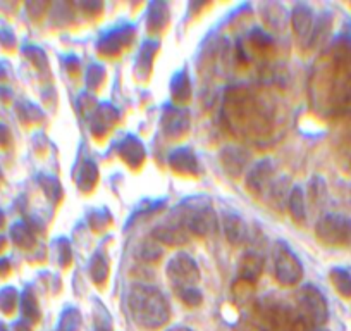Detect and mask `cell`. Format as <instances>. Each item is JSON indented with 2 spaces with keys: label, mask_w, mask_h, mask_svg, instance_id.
Listing matches in <instances>:
<instances>
[{
  "label": "cell",
  "mask_w": 351,
  "mask_h": 331,
  "mask_svg": "<svg viewBox=\"0 0 351 331\" xmlns=\"http://www.w3.org/2000/svg\"><path fill=\"white\" fill-rule=\"evenodd\" d=\"M224 116L232 133L246 138L267 137L272 126L271 113L255 93L246 89H232L226 99Z\"/></svg>",
  "instance_id": "cell-1"
},
{
  "label": "cell",
  "mask_w": 351,
  "mask_h": 331,
  "mask_svg": "<svg viewBox=\"0 0 351 331\" xmlns=\"http://www.w3.org/2000/svg\"><path fill=\"white\" fill-rule=\"evenodd\" d=\"M128 307L134 323L145 330H158L171 317L167 299L154 286H134L128 295Z\"/></svg>",
  "instance_id": "cell-2"
},
{
  "label": "cell",
  "mask_w": 351,
  "mask_h": 331,
  "mask_svg": "<svg viewBox=\"0 0 351 331\" xmlns=\"http://www.w3.org/2000/svg\"><path fill=\"white\" fill-rule=\"evenodd\" d=\"M256 323L260 331H295L302 316L285 302L263 299L256 304Z\"/></svg>",
  "instance_id": "cell-3"
},
{
  "label": "cell",
  "mask_w": 351,
  "mask_h": 331,
  "mask_svg": "<svg viewBox=\"0 0 351 331\" xmlns=\"http://www.w3.org/2000/svg\"><path fill=\"white\" fill-rule=\"evenodd\" d=\"M180 225L188 233L197 236H208L217 231V214L210 204H204V198H191L181 205Z\"/></svg>",
  "instance_id": "cell-4"
},
{
  "label": "cell",
  "mask_w": 351,
  "mask_h": 331,
  "mask_svg": "<svg viewBox=\"0 0 351 331\" xmlns=\"http://www.w3.org/2000/svg\"><path fill=\"white\" fill-rule=\"evenodd\" d=\"M274 275L281 285L293 286L302 279L303 268L300 259L286 243L279 242L274 249Z\"/></svg>",
  "instance_id": "cell-5"
},
{
  "label": "cell",
  "mask_w": 351,
  "mask_h": 331,
  "mask_svg": "<svg viewBox=\"0 0 351 331\" xmlns=\"http://www.w3.org/2000/svg\"><path fill=\"white\" fill-rule=\"evenodd\" d=\"M296 302H298V314L302 319L312 326H320L327 319V306L324 300L322 293L315 286H303L296 293Z\"/></svg>",
  "instance_id": "cell-6"
},
{
  "label": "cell",
  "mask_w": 351,
  "mask_h": 331,
  "mask_svg": "<svg viewBox=\"0 0 351 331\" xmlns=\"http://www.w3.org/2000/svg\"><path fill=\"white\" fill-rule=\"evenodd\" d=\"M167 276L178 292L186 288H195V283L200 279V271L193 259L188 254H178L171 259L167 266Z\"/></svg>",
  "instance_id": "cell-7"
},
{
  "label": "cell",
  "mask_w": 351,
  "mask_h": 331,
  "mask_svg": "<svg viewBox=\"0 0 351 331\" xmlns=\"http://www.w3.org/2000/svg\"><path fill=\"white\" fill-rule=\"evenodd\" d=\"M317 236L326 243H346L351 238V225L337 216H327L317 225Z\"/></svg>",
  "instance_id": "cell-8"
},
{
  "label": "cell",
  "mask_w": 351,
  "mask_h": 331,
  "mask_svg": "<svg viewBox=\"0 0 351 331\" xmlns=\"http://www.w3.org/2000/svg\"><path fill=\"white\" fill-rule=\"evenodd\" d=\"M162 130L169 138H181L190 131V113L174 106L165 107L162 114Z\"/></svg>",
  "instance_id": "cell-9"
},
{
  "label": "cell",
  "mask_w": 351,
  "mask_h": 331,
  "mask_svg": "<svg viewBox=\"0 0 351 331\" xmlns=\"http://www.w3.org/2000/svg\"><path fill=\"white\" fill-rule=\"evenodd\" d=\"M272 187V164L269 161H262L256 164L246 176V188L253 195H263Z\"/></svg>",
  "instance_id": "cell-10"
},
{
  "label": "cell",
  "mask_w": 351,
  "mask_h": 331,
  "mask_svg": "<svg viewBox=\"0 0 351 331\" xmlns=\"http://www.w3.org/2000/svg\"><path fill=\"white\" fill-rule=\"evenodd\" d=\"M133 28L131 26H123V28H117L114 32H109L102 40L99 42V50L106 56H116L126 45H130L131 40H133Z\"/></svg>",
  "instance_id": "cell-11"
},
{
  "label": "cell",
  "mask_w": 351,
  "mask_h": 331,
  "mask_svg": "<svg viewBox=\"0 0 351 331\" xmlns=\"http://www.w3.org/2000/svg\"><path fill=\"white\" fill-rule=\"evenodd\" d=\"M188 235H190V233H188L180 222H178V225H176V222L174 225H172V222H169V225H160L152 231V236H154L155 242L160 243V245L169 247L184 245V243L188 242V238H190Z\"/></svg>",
  "instance_id": "cell-12"
},
{
  "label": "cell",
  "mask_w": 351,
  "mask_h": 331,
  "mask_svg": "<svg viewBox=\"0 0 351 331\" xmlns=\"http://www.w3.org/2000/svg\"><path fill=\"white\" fill-rule=\"evenodd\" d=\"M169 166H171L176 173L190 174V176H195L200 171L197 157H195V154L190 148H178V150L172 152L169 155Z\"/></svg>",
  "instance_id": "cell-13"
},
{
  "label": "cell",
  "mask_w": 351,
  "mask_h": 331,
  "mask_svg": "<svg viewBox=\"0 0 351 331\" xmlns=\"http://www.w3.org/2000/svg\"><path fill=\"white\" fill-rule=\"evenodd\" d=\"M117 119H119V113H117L116 107H112L110 104H100L99 109L93 114L92 131L97 137H102L114 126Z\"/></svg>",
  "instance_id": "cell-14"
},
{
  "label": "cell",
  "mask_w": 351,
  "mask_h": 331,
  "mask_svg": "<svg viewBox=\"0 0 351 331\" xmlns=\"http://www.w3.org/2000/svg\"><path fill=\"white\" fill-rule=\"evenodd\" d=\"M221 161L222 166H224V170L228 171L231 176H241L246 164H248L250 157L245 150H241V148L229 147L222 150Z\"/></svg>",
  "instance_id": "cell-15"
},
{
  "label": "cell",
  "mask_w": 351,
  "mask_h": 331,
  "mask_svg": "<svg viewBox=\"0 0 351 331\" xmlns=\"http://www.w3.org/2000/svg\"><path fill=\"white\" fill-rule=\"evenodd\" d=\"M119 155L128 166L138 168L145 161V147L136 137H126L119 144Z\"/></svg>",
  "instance_id": "cell-16"
},
{
  "label": "cell",
  "mask_w": 351,
  "mask_h": 331,
  "mask_svg": "<svg viewBox=\"0 0 351 331\" xmlns=\"http://www.w3.org/2000/svg\"><path fill=\"white\" fill-rule=\"evenodd\" d=\"M263 269V261L258 254H253V252H248L245 254V258L239 262V279L243 282H248L255 285L258 282L260 275H262Z\"/></svg>",
  "instance_id": "cell-17"
},
{
  "label": "cell",
  "mask_w": 351,
  "mask_h": 331,
  "mask_svg": "<svg viewBox=\"0 0 351 331\" xmlns=\"http://www.w3.org/2000/svg\"><path fill=\"white\" fill-rule=\"evenodd\" d=\"M222 221H224L226 238H228L232 245H239V243L245 242L246 226H245V221H243L238 214H234V212H228V214H224Z\"/></svg>",
  "instance_id": "cell-18"
},
{
  "label": "cell",
  "mask_w": 351,
  "mask_h": 331,
  "mask_svg": "<svg viewBox=\"0 0 351 331\" xmlns=\"http://www.w3.org/2000/svg\"><path fill=\"white\" fill-rule=\"evenodd\" d=\"M291 23H293V30H295L296 36L302 40L308 38L310 33H312V11H310L308 5H298V8L293 11L291 16Z\"/></svg>",
  "instance_id": "cell-19"
},
{
  "label": "cell",
  "mask_w": 351,
  "mask_h": 331,
  "mask_svg": "<svg viewBox=\"0 0 351 331\" xmlns=\"http://www.w3.org/2000/svg\"><path fill=\"white\" fill-rule=\"evenodd\" d=\"M169 21V11L167 5L164 2H154L150 4V9H148L147 16V26L150 32H160L164 30V26L167 25Z\"/></svg>",
  "instance_id": "cell-20"
},
{
  "label": "cell",
  "mask_w": 351,
  "mask_h": 331,
  "mask_svg": "<svg viewBox=\"0 0 351 331\" xmlns=\"http://www.w3.org/2000/svg\"><path fill=\"white\" fill-rule=\"evenodd\" d=\"M99 180V170L93 161H84L77 173V187L83 192H90L97 185Z\"/></svg>",
  "instance_id": "cell-21"
},
{
  "label": "cell",
  "mask_w": 351,
  "mask_h": 331,
  "mask_svg": "<svg viewBox=\"0 0 351 331\" xmlns=\"http://www.w3.org/2000/svg\"><path fill=\"white\" fill-rule=\"evenodd\" d=\"M171 93H172V99H174L176 102H186V100L191 97L190 78L186 76L184 71H180V73L172 78Z\"/></svg>",
  "instance_id": "cell-22"
},
{
  "label": "cell",
  "mask_w": 351,
  "mask_h": 331,
  "mask_svg": "<svg viewBox=\"0 0 351 331\" xmlns=\"http://www.w3.org/2000/svg\"><path fill=\"white\" fill-rule=\"evenodd\" d=\"M11 238L16 245L23 249H32L35 245V233L29 228L28 222H16L11 228Z\"/></svg>",
  "instance_id": "cell-23"
},
{
  "label": "cell",
  "mask_w": 351,
  "mask_h": 331,
  "mask_svg": "<svg viewBox=\"0 0 351 331\" xmlns=\"http://www.w3.org/2000/svg\"><path fill=\"white\" fill-rule=\"evenodd\" d=\"M21 312L25 317V323H36L40 319L38 302L32 290H25L21 295Z\"/></svg>",
  "instance_id": "cell-24"
},
{
  "label": "cell",
  "mask_w": 351,
  "mask_h": 331,
  "mask_svg": "<svg viewBox=\"0 0 351 331\" xmlns=\"http://www.w3.org/2000/svg\"><path fill=\"white\" fill-rule=\"evenodd\" d=\"M90 275H92V279L97 285H104L107 282V276H109V262H107V259L102 254L93 255L92 264H90Z\"/></svg>",
  "instance_id": "cell-25"
},
{
  "label": "cell",
  "mask_w": 351,
  "mask_h": 331,
  "mask_svg": "<svg viewBox=\"0 0 351 331\" xmlns=\"http://www.w3.org/2000/svg\"><path fill=\"white\" fill-rule=\"evenodd\" d=\"M288 209L289 212H291L293 218H295L298 222L305 219V201H303L302 188L298 187L293 188L288 198Z\"/></svg>",
  "instance_id": "cell-26"
},
{
  "label": "cell",
  "mask_w": 351,
  "mask_h": 331,
  "mask_svg": "<svg viewBox=\"0 0 351 331\" xmlns=\"http://www.w3.org/2000/svg\"><path fill=\"white\" fill-rule=\"evenodd\" d=\"M158 50V43L155 42H147L140 50V56H138V71H145V73H150L152 60H154L155 52Z\"/></svg>",
  "instance_id": "cell-27"
},
{
  "label": "cell",
  "mask_w": 351,
  "mask_h": 331,
  "mask_svg": "<svg viewBox=\"0 0 351 331\" xmlns=\"http://www.w3.org/2000/svg\"><path fill=\"white\" fill-rule=\"evenodd\" d=\"M81 326V314L74 307L64 310L59 323V331H80Z\"/></svg>",
  "instance_id": "cell-28"
},
{
  "label": "cell",
  "mask_w": 351,
  "mask_h": 331,
  "mask_svg": "<svg viewBox=\"0 0 351 331\" xmlns=\"http://www.w3.org/2000/svg\"><path fill=\"white\" fill-rule=\"evenodd\" d=\"M16 306H18V292L12 286L0 290V310L4 314H12Z\"/></svg>",
  "instance_id": "cell-29"
},
{
  "label": "cell",
  "mask_w": 351,
  "mask_h": 331,
  "mask_svg": "<svg viewBox=\"0 0 351 331\" xmlns=\"http://www.w3.org/2000/svg\"><path fill=\"white\" fill-rule=\"evenodd\" d=\"M253 288H255L253 283L238 279L234 283V286H232V297H234V300L239 306H243V304H246L253 297Z\"/></svg>",
  "instance_id": "cell-30"
},
{
  "label": "cell",
  "mask_w": 351,
  "mask_h": 331,
  "mask_svg": "<svg viewBox=\"0 0 351 331\" xmlns=\"http://www.w3.org/2000/svg\"><path fill=\"white\" fill-rule=\"evenodd\" d=\"M248 40L256 50H267L274 45V40H272V36L269 35V33L263 32V30H258V28H255L252 33H250Z\"/></svg>",
  "instance_id": "cell-31"
},
{
  "label": "cell",
  "mask_w": 351,
  "mask_h": 331,
  "mask_svg": "<svg viewBox=\"0 0 351 331\" xmlns=\"http://www.w3.org/2000/svg\"><path fill=\"white\" fill-rule=\"evenodd\" d=\"M40 185L45 190V194L49 195V198H52L53 202H59L62 198V188L60 183L52 176H40Z\"/></svg>",
  "instance_id": "cell-32"
},
{
  "label": "cell",
  "mask_w": 351,
  "mask_h": 331,
  "mask_svg": "<svg viewBox=\"0 0 351 331\" xmlns=\"http://www.w3.org/2000/svg\"><path fill=\"white\" fill-rule=\"evenodd\" d=\"M162 254H164V252H162V245H160V243L155 242V240H154V242H145L143 245H141L140 255H141V259H143V261L157 262L158 259L162 258Z\"/></svg>",
  "instance_id": "cell-33"
},
{
  "label": "cell",
  "mask_w": 351,
  "mask_h": 331,
  "mask_svg": "<svg viewBox=\"0 0 351 331\" xmlns=\"http://www.w3.org/2000/svg\"><path fill=\"white\" fill-rule=\"evenodd\" d=\"M104 78H106V71H104L102 66L95 64V66L90 67V71H88L86 74L88 87H90V89H97V87L104 81Z\"/></svg>",
  "instance_id": "cell-34"
},
{
  "label": "cell",
  "mask_w": 351,
  "mask_h": 331,
  "mask_svg": "<svg viewBox=\"0 0 351 331\" xmlns=\"http://www.w3.org/2000/svg\"><path fill=\"white\" fill-rule=\"evenodd\" d=\"M180 297H181V300H183V302L190 307H198L202 304V300H204L200 290H197V288L181 290Z\"/></svg>",
  "instance_id": "cell-35"
},
{
  "label": "cell",
  "mask_w": 351,
  "mask_h": 331,
  "mask_svg": "<svg viewBox=\"0 0 351 331\" xmlns=\"http://www.w3.org/2000/svg\"><path fill=\"white\" fill-rule=\"evenodd\" d=\"M25 54L26 57H28L29 60H33V64H35L38 69H45L47 67V57L45 54H43V50H40L38 47H26L25 49Z\"/></svg>",
  "instance_id": "cell-36"
},
{
  "label": "cell",
  "mask_w": 351,
  "mask_h": 331,
  "mask_svg": "<svg viewBox=\"0 0 351 331\" xmlns=\"http://www.w3.org/2000/svg\"><path fill=\"white\" fill-rule=\"evenodd\" d=\"M95 316H97L95 317V330L97 331H112V324H110L109 312H107L102 306L97 307Z\"/></svg>",
  "instance_id": "cell-37"
},
{
  "label": "cell",
  "mask_w": 351,
  "mask_h": 331,
  "mask_svg": "<svg viewBox=\"0 0 351 331\" xmlns=\"http://www.w3.org/2000/svg\"><path fill=\"white\" fill-rule=\"evenodd\" d=\"M332 282L344 295H351V283L343 271H332Z\"/></svg>",
  "instance_id": "cell-38"
},
{
  "label": "cell",
  "mask_w": 351,
  "mask_h": 331,
  "mask_svg": "<svg viewBox=\"0 0 351 331\" xmlns=\"http://www.w3.org/2000/svg\"><path fill=\"white\" fill-rule=\"evenodd\" d=\"M90 225H92L95 231H100V229H104L109 225V214L106 211H95L90 216Z\"/></svg>",
  "instance_id": "cell-39"
},
{
  "label": "cell",
  "mask_w": 351,
  "mask_h": 331,
  "mask_svg": "<svg viewBox=\"0 0 351 331\" xmlns=\"http://www.w3.org/2000/svg\"><path fill=\"white\" fill-rule=\"evenodd\" d=\"M59 262L60 266H69L71 262V247L69 242L64 238L59 240Z\"/></svg>",
  "instance_id": "cell-40"
},
{
  "label": "cell",
  "mask_w": 351,
  "mask_h": 331,
  "mask_svg": "<svg viewBox=\"0 0 351 331\" xmlns=\"http://www.w3.org/2000/svg\"><path fill=\"white\" fill-rule=\"evenodd\" d=\"M0 42L5 47H14V35L9 30H0Z\"/></svg>",
  "instance_id": "cell-41"
},
{
  "label": "cell",
  "mask_w": 351,
  "mask_h": 331,
  "mask_svg": "<svg viewBox=\"0 0 351 331\" xmlns=\"http://www.w3.org/2000/svg\"><path fill=\"white\" fill-rule=\"evenodd\" d=\"M9 141H11V131L8 126L0 123V147H8Z\"/></svg>",
  "instance_id": "cell-42"
},
{
  "label": "cell",
  "mask_w": 351,
  "mask_h": 331,
  "mask_svg": "<svg viewBox=\"0 0 351 331\" xmlns=\"http://www.w3.org/2000/svg\"><path fill=\"white\" fill-rule=\"evenodd\" d=\"M66 67L71 71V73H74V71H76L77 67H80V60H77L76 57H67V59H66Z\"/></svg>",
  "instance_id": "cell-43"
},
{
  "label": "cell",
  "mask_w": 351,
  "mask_h": 331,
  "mask_svg": "<svg viewBox=\"0 0 351 331\" xmlns=\"http://www.w3.org/2000/svg\"><path fill=\"white\" fill-rule=\"evenodd\" d=\"M9 269H11V264H9L8 259H0V276L8 275Z\"/></svg>",
  "instance_id": "cell-44"
},
{
  "label": "cell",
  "mask_w": 351,
  "mask_h": 331,
  "mask_svg": "<svg viewBox=\"0 0 351 331\" xmlns=\"http://www.w3.org/2000/svg\"><path fill=\"white\" fill-rule=\"evenodd\" d=\"M14 330L16 331H32V330H29L28 323H25V321H21V323H16Z\"/></svg>",
  "instance_id": "cell-45"
},
{
  "label": "cell",
  "mask_w": 351,
  "mask_h": 331,
  "mask_svg": "<svg viewBox=\"0 0 351 331\" xmlns=\"http://www.w3.org/2000/svg\"><path fill=\"white\" fill-rule=\"evenodd\" d=\"M167 331H193V330H190V328H184V326H176V328H171V330H167Z\"/></svg>",
  "instance_id": "cell-46"
},
{
  "label": "cell",
  "mask_w": 351,
  "mask_h": 331,
  "mask_svg": "<svg viewBox=\"0 0 351 331\" xmlns=\"http://www.w3.org/2000/svg\"><path fill=\"white\" fill-rule=\"evenodd\" d=\"M4 247H5V236L0 235V251H2Z\"/></svg>",
  "instance_id": "cell-47"
},
{
  "label": "cell",
  "mask_w": 351,
  "mask_h": 331,
  "mask_svg": "<svg viewBox=\"0 0 351 331\" xmlns=\"http://www.w3.org/2000/svg\"><path fill=\"white\" fill-rule=\"evenodd\" d=\"M4 221H5V216H4V212L0 211V226H4Z\"/></svg>",
  "instance_id": "cell-48"
},
{
  "label": "cell",
  "mask_w": 351,
  "mask_h": 331,
  "mask_svg": "<svg viewBox=\"0 0 351 331\" xmlns=\"http://www.w3.org/2000/svg\"><path fill=\"white\" fill-rule=\"evenodd\" d=\"M241 331H260L258 328H245V330H241Z\"/></svg>",
  "instance_id": "cell-49"
},
{
  "label": "cell",
  "mask_w": 351,
  "mask_h": 331,
  "mask_svg": "<svg viewBox=\"0 0 351 331\" xmlns=\"http://www.w3.org/2000/svg\"><path fill=\"white\" fill-rule=\"evenodd\" d=\"M0 331H9V330H8V326H5V324L0 323Z\"/></svg>",
  "instance_id": "cell-50"
},
{
  "label": "cell",
  "mask_w": 351,
  "mask_h": 331,
  "mask_svg": "<svg viewBox=\"0 0 351 331\" xmlns=\"http://www.w3.org/2000/svg\"><path fill=\"white\" fill-rule=\"evenodd\" d=\"M0 180H2V173H0Z\"/></svg>",
  "instance_id": "cell-51"
}]
</instances>
